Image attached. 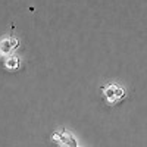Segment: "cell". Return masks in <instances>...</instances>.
<instances>
[{
  "instance_id": "2",
  "label": "cell",
  "mask_w": 147,
  "mask_h": 147,
  "mask_svg": "<svg viewBox=\"0 0 147 147\" xmlns=\"http://www.w3.org/2000/svg\"><path fill=\"white\" fill-rule=\"evenodd\" d=\"M19 46V41L13 37L5 35L0 38V56H7L10 53H13Z\"/></svg>"
},
{
  "instance_id": "1",
  "label": "cell",
  "mask_w": 147,
  "mask_h": 147,
  "mask_svg": "<svg viewBox=\"0 0 147 147\" xmlns=\"http://www.w3.org/2000/svg\"><path fill=\"white\" fill-rule=\"evenodd\" d=\"M102 93H103V97L106 99V102L109 105H116L121 100H124L125 96H127L125 88H122V87H119L116 84H112V82L103 85Z\"/></svg>"
},
{
  "instance_id": "3",
  "label": "cell",
  "mask_w": 147,
  "mask_h": 147,
  "mask_svg": "<svg viewBox=\"0 0 147 147\" xmlns=\"http://www.w3.org/2000/svg\"><path fill=\"white\" fill-rule=\"evenodd\" d=\"M19 65H21V60H19V57H16V56L6 57L5 63H3V66H5L6 69H10V71L18 69V68H19Z\"/></svg>"
}]
</instances>
